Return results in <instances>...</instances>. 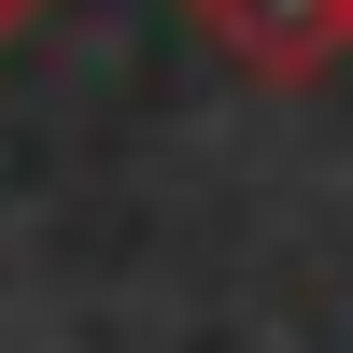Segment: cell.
Masks as SVG:
<instances>
[{"instance_id": "2", "label": "cell", "mask_w": 353, "mask_h": 353, "mask_svg": "<svg viewBox=\"0 0 353 353\" xmlns=\"http://www.w3.org/2000/svg\"><path fill=\"white\" fill-rule=\"evenodd\" d=\"M28 14H43V0H0V43H14V28H28Z\"/></svg>"}, {"instance_id": "1", "label": "cell", "mask_w": 353, "mask_h": 353, "mask_svg": "<svg viewBox=\"0 0 353 353\" xmlns=\"http://www.w3.org/2000/svg\"><path fill=\"white\" fill-rule=\"evenodd\" d=\"M184 28L254 85H311L353 57V0H184Z\"/></svg>"}]
</instances>
